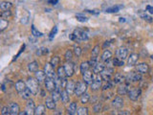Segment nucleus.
Returning <instances> with one entry per match:
<instances>
[{
    "mask_svg": "<svg viewBox=\"0 0 153 115\" xmlns=\"http://www.w3.org/2000/svg\"><path fill=\"white\" fill-rule=\"evenodd\" d=\"M38 81L36 79H33V78H29L27 81V87L32 91L33 95H36L38 93Z\"/></svg>",
    "mask_w": 153,
    "mask_h": 115,
    "instance_id": "obj_1",
    "label": "nucleus"
},
{
    "mask_svg": "<svg viewBox=\"0 0 153 115\" xmlns=\"http://www.w3.org/2000/svg\"><path fill=\"white\" fill-rule=\"evenodd\" d=\"M87 90V84L85 81H78L76 84V88H75V94L78 97H80L81 95L84 94Z\"/></svg>",
    "mask_w": 153,
    "mask_h": 115,
    "instance_id": "obj_2",
    "label": "nucleus"
},
{
    "mask_svg": "<svg viewBox=\"0 0 153 115\" xmlns=\"http://www.w3.org/2000/svg\"><path fill=\"white\" fill-rule=\"evenodd\" d=\"M126 83L130 84V83H137V81H140L142 80V74L140 72H129L126 77Z\"/></svg>",
    "mask_w": 153,
    "mask_h": 115,
    "instance_id": "obj_3",
    "label": "nucleus"
},
{
    "mask_svg": "<svg viewBox=\"0 0 153 115\" xmlns=\"http://www.w3.org/2000/svg\"><path fill=\"white\" fill-rule=\"evenodd\" d=\"M141 93H142V91L140 88H138V87H132L129 89L128 91V98L132 100V101H137L139 98H140V96H141Z\"/></svg>",
    "mask_w": 153,
    "mask_h": 115,
    "instance_id": "obj_4",
    "label": "nucleus"
},
{
    "mask_svg": "<svg viewBox=\"0 0 153 115\" xmlns=\"http://www.w3.org/2000/svg\"><path fill=\"white\" fill-rule=\"evenodd\" d=\"M113 73H114V69L112 68V67H107V68L103 69V71L100 73V76H102V78L103 81H109L110 79H111Z\"/></svg>",
    "mask_w": 153,
    "mask_h": 115,
    "instance_id": "obj_5",
    "label": "nucleus"
},
{
    "mask_svg": "<svg viewBox=\"0 0 153 115\" xmlns=\"http://www.w3.org/2000/svg\"><path fill=\"white\" fill-rule=\"evenodd\" d=\"M74 35L76 37L78 40H88V34L82 29H76L74 31Z\"/></svg>",
    "mask_w": 153,
    "mask_h": 115,
    "instance_id": "obj_6",
    "label": "nucleus"
},
{
    "mask_svg": "<svg viewBox=\"0 0 153 115\" xmlns=\"http://www.w3.org/2000/svg\"><path fill=\"white\" fill-rule=\"evenodd\" d=\"M54 68H55V67L51 64V62L45 64V66H44V72H45V74H46L47 77H49V78H53V79L56 78V73H55Z\"/></svg>",
    "mask_w": 153,
    "mask_h": 115,
    "instance_id": "obj_7",
    "label": "nucleus"
},
{
    "mask_svg": "<svg viewBox=\"0 0 153 115\" xmlns=\"http://www.w3.org/2000/svg\"><path fill=\"white\" fill-rule=\"evenodd\" d=\"M102 76H97V78H96L93 81H92V84H90L91 86V89H92L93 91H97L99 90L100 87H102Z\"/></svg>",
    "mask_w": 153,
    "mask_h": 115,
    "instance_id": "obj_8",
    "label": "nucleus"
},
{
    "mask_svg": "<svg viewBox=\"0 0 153 115\" xmlns=\"http://www.w3.org/2000/svg\"><path fill=\"white\" fill-rule=\"evenodd\" d=\"M64 68L67 77H72L75 73V64L71 61H67L64 64Z\"/></svg>",
    "mask_w": 153,
    "mask_h": 115,
    "instance_id": "obj_9",
    "label": "nucleus"
},
{
    "mask_svg": "<svg viewBox=\"0 0 153 115\" xmlns=\"http://www.w3.org/2000/svg\"><path fill=\"white\" fill-rule=\"evenodd\" d=\"M45 87L48 91H54L56 89V81H55V79L53 78H49V77H47L46 80H45Z\"/></svg>",
    "mask_w": 153,
    "mask_h": 115,
    "instance_id": "obj_10",
    "label": "nucleus"
},
{
    "mask_svg": "<svg viewBox=\"0 0 153 115\" xmlns=\"http://www.w3.org/2000/svg\"><path fill=\"white\" fill-rule=\"evenodd\" d=\"M127 55H128V51H127L126 48H124V47L119 48V49L117 50V52H116L117 58H119L120 60H123L126 59Z\"/></svg>",
    "mask_w": 153,
    "mask_h": 115,
    "instance_id": "obj_11",
    "label": "nucleus"
},
{
    "mask_svg": "<svg viewBox=\"0 0 153 115\" xmlns=\"http://www.w3.org/2000/svg\"><path fill=\"white\" fill-rule=\"evenodd\" d=\"M129 89H130V86H129V84H128V83H126V84H122V85H120L119 87H118L117 92H118V94H119V95H121V96L127 95Z\"/></svg>",
    "mask_w": 153,
    "mask_h": 115,
    "instance_id": "obj_12",
    "label": "nucleus"
},
{
    "mask_svg": "<svg viewBox=\"0 0 153 115\" xmlns=\"http://www.w3.org/2000/svg\"><path fill=\"white\" fill-rule=\"evenodd\" d=\"M83 75V81H85L86 84H92V81H94L93 79H94V74H93V72L92 71H86L84 74H82Z\"/></svg>",
    "mask_w": 153,
    "mask_h": 115,
    "instance_id": "obj_13",
    "label": "nucleus"
},
{
    "mask_svg": "<svg viewBox=\"0 0 153 115\" xmlns=\"http://www.w3.org/2000/svg\"><path fill=\"white\" fill-rule=\"evenodd\" d=\"M137 71L140 72L141 74H146L148 72V70H149V66H148L147 63H146V62H141V63H139L137 65Z\"/></svg>",
    "mask_w": 153,
    "mask_h": 115,
    "instance_id": "obj_14",
    "label": "nucleus"
},
{
    "mask_svg": "<svg viewBox=\"0 0 153 115\" xmlns=\"http://www.w3.org/2000/svg\"><path fill=\"white\" fill-rule=\"evenodd\" d=\"M111 105H112V107L115 108H121L123 105V100L121 96H117V97L112 101Z\"/></svg>",
    "mask_w": 153,
    "mask_h": 115,
    "instance_id": "obj_15",
    "label": "nucleus"
},
{
    "mask_svg": "<svg viewBox=\"0 0 153 115\" xmlns=\"http://www.w3.org/2000/svg\"><path fill=\"white\" fill-rule=\"evenodd\" d=\"M35 110H36V105L35 102L33 100H28L27 103V108H26V111L28 114H35Z\"/></svg>",
    "mask_w": 153,
    "mask_h": 115,
    "instance_id": "obj_16",
    "label": "nucleus"
},
{
    "mask_svg": "<svg viewBox=\"0 0 153 115\" xmlns=\"http://www.w3.org/2000/svg\"><path fill=\"white\" fill-rule=\"evenodd\" d=\"M138 59H139V56L137 54H131L129 56L128 60H127V64L128 66H134L136 65L137 61H138Z\"/></svg>",
    "mask_w": 153,
    "mask_h": 115,
    "instance_id": "obj_17",
    "label": "nucleus"
},
{
    "mask_svg": "<svg viewBox=\"0 0 153 115\" xmlns=\"http://www.w3.org/2000/svg\"><path fill=\"white\" fill-rule=\"evenodd\" d=\"M46 78H47V76H46V74H45V72L44 71H36V79L38 81V83H43V81H45V80H46Z\"/></svg>",
    "mask_w": 153,
    "mask_h": 115,
    "instance_id": "obj_18",
    "label": "nucleus"
},
{
    "mask_svg": "<svg viewBox=\"0 0 153 115\" xmlns=\"http://www.w3.org/2000/svg\"><path fill=\"white\" fill-rule=\"evenodd\" d=\"M75 88H76V84L73 81H67V84H66V87H65L67 92H68L69 94H73V93H75Z\"/></svg>",
    "mask_w": 153,
    "mask_h": 115,
    "instance_id": "obj_19",
    "label": "nucleus"
},
{
    "mask_svg": "<svg viewBox=\"0 0 153 115\" xmlns=\"http://www.w3.org/2000/svg\"><path fill=\"white\" fill-rule=\"evenodd\" d=\"M126 80V77H124L122 73H116L114 76L113 79V83L115 84H123V81Z\"/></svg>",
    "mask_w": 153,
    "mask_h": 115,
    "instance_id": "obj_20",
    "label": "nucleus"
},
{
    "mask_svg": "<svg viewBox=\"0 0 153 115\" xmlns=\"http://www.w3.org/2000/svg\"><path fill=\"white\" fill-rule=\"evenodd\" d=\"M19 94H20L22 99H24V100H29V99H31V94H33V93H32V91L30 89H29L28 87H26L25 89L22 91V92H20Z\"/></svg>",
    "mask_w": 153,
    "mask_h": 115,
    "instance_id": "obj_21",
    "label": "nucleus"
},
{
    "mask_svg": "<svg viewBox=\"0 0 153 115\" xmlns=\"http://www.w3.org/2000/svg\"><path fill=\"white\" fill-rule=\"evenodd\" d=\"M26 84H27L24 83L23 81H16V89L17 92L18 93L22 92V91L26 88Z\"/></svg>",
    "mask_w": 153,
    "mask_h": 115,
    "instance_id": "obj_22",
    "label": "nucleus"
},
{
    "mask_svg": "<svg viewBox=\"0 0 153 115\" xmlns=\"http://www.w3.org/2000/svg\"><path fill=\"white\" fill-rule=\"evenodd\" d=\"M139 16H140V17L142 19H143V20H146L147 22H149V23H152L153 22V19L150 16H148V14L146 13V12H143V11H139Z\"/></svg>",
    "mask_w": 153,
    "mask_h": 115,
    "instance_id": "obj_23",
    "label": "nucleus"
},
{
    "mask_svg": "<svg viewBox=\"0 0 153 115\" xmlns=\"http://www.w3.org/2000/svg\"><path fill=\"white\" fill-rule=\"evenodd\" d=\"M28 70L33 73H36V71H38V63L37 61H32L28 64Z\"/></svg>",
    "mask_w": 153,
    "mask_h": 115,
    "instance_id": "obj_24",
    "label": "nucleus"
},
{
    "mask_svg": "<svg viewBox=\"0 0 153 115\" xmlns=\"http://www.w3.org/2000/svg\"><path fill=\"white\" fill-rule=\"evenodd\" d=\"M68 113L71 115L78 114V107H76V103L73 102V103L70 104L69 108H68Z\"/></svg>",
    "mask_w": 153,
    "mask_h": 115,
    "instance_id": "obj_25",
    "label": "nucleus"
},
{
    "mask_svg": "<svg viewBox=\"0 0 153 115\" xmlns=\"http://www.w3.org/2000/svg\"><path fill=\"white\" fill-rule=\"evenodd\" d=\"M10 109H11L12 115L19 114V105L16 103H12L11 105H10Z\"/></svg>",
    "mask_w": 153,
    "mask_h": 115,
    "instance_id": "obj_26",
    "label": "nucleus"
},
{
    "mask_svg": "<svg viewBox=\"0 0 153 115\" xmlns=\"http://www.w3.org/2000/svg\"><path fill=\"white\" fill-rule=\"evenodd\" d=\"M45 105H46V107L49 108V109H55L56 108V101L53 99L52 97L46 99Z\"/></svg>",
    "mask_w": 153,
    "mask_h": 115,
    "instance_id": "obj_27",
    "label": "nucleus"
},
{
    "mask_svg": "<svg viewBox=\"0 0 153 115\" xmlns=\"http://www.w3.org/2000/svg\"><path fill=\"white\" fill-rule=\"evenodd\" d=\"M104 68H105V66H104V64L102 63V62H98L97 65H96L93 68V71H94V73H96V74H100V73H102V72L103 71Z\"/></svg>",
    "mask_w": 153,
    "mask_h": 115,
    "instance_id": "obj_28",
    "label": "nucleus"
},
{
    "mask_svg": "<svg viewBox=\"0 0 153 115\" xmlns=\"http://www.w3.org/2000/svg\"><path fill=\"white\" fill-rule=\"evenodd\" d=\"M61 101L63 102V104L69 103V101H70V94L67 92V90L61 91Z\"/></svg>",
    "mask_w": 153,
    "mask_h": 115,
    "instance_id": "obj_29",
    "label": "nucleus"
},
{
    "mask_svg": "<svg viewBox=\"0 0 153 115\" xmlns=\"http://www.w3.org/2000/svg\"><path fill=\"white\" fill-rule=\"evenodd\" d=\"M111 58H112V53L110 52L109 50H105V51L103 52L102 56V60L103 61L108 62L110 60H111Z\"/></svg>",
    "mask_w": 153,
    "mask_h": 115,
    "instance_id": "obj_30",
    "label": "nucleus"
},
{
    "mask_svg": "<svg viewBox=\"0 0 153 115\" xmlns=\"http://www.w3.org/2000/svg\"><path fill=\"white\" fill-rule=\"evenodd\" d=\"M123 6H122V5H121V6H117V5H116V6H112V7L107 8V9H106V11H105V12L108 13H118V12L120 11V10L123 9Z\"/></svg>",
    "mask_w": 153,
    "mask_h": 115,
    "instance_id": "obj_31",
    "label": "nucleus"
},
{
    "mask_svg": "<svg viewBox=\"0 0 153 115\" xmlns=\"http://www.w3.org/2000/svg\"><path fill=\"white\" fill-rule=\"evenodd\" d=\"M57 77H59L60 79H64L67 77L64 66H59V68H57Z\"/></svg>",
    "mask_w": 153,
    "mask_h": 115,
    "instance_id": "obj_32",
    "label": "nucleus"
},
{
    "mask_svg": "<svg viewBox=\"0 0 153 115\" xmlns=\"http://www.w3.org/2000/svg\"><path fill=\"white\" fill-rule=\"evenodd\" d=\"M44 113H45V105H39L38 107L36 108V110H35L36 115H43Z\"/></svg>",
    "mask_w": 153,
    "mask_h": 115,
    "instance_id": "obj_33",
    "label": "nucleus"
},
{
    "mask_svg": "<svg viewBox=\"0 0 153 115\" xmlns=\"http://www.w3.org/2000/svg\"><path fill=\"white\" fill-rule=\"evenodd\" d=\"M12 3L8 2V1H3L1 4H0V8H1L2 11H7V10H10L12 8Z\"/></svg>",
    "mask_w": 153,
    "mask_h": 115,
    "instance_id": "obj_34",
    "label": "nucleus"
},
{
    "mask_svg": "<svg viewBox=\"0 0 153 115\" xmlns=\"http://www.w3.org/2000/svg\"><path fill=\"white\" fill-rule=\"evenodd\" d=\"M90 67V64H89V61H84L82 63L80 64V72L82 74H84L86 71H88Z\"/></svg>",
    "mask_w": 153,
    "mask_h": 115,
    "instance_id": "obj_35",
    "label": "nucleus"
},
{
    "mask_svg": "<svg viewBox=\"0 0 153 115\" xmlns=\"http://www.w3.org/2000/svg\"><path fill=\"white\" fill-rule=\"evenodd\" d=\"M52 98L54 99L56 102H57V101H59L61 99V92H59V91L57 90H54L52 91Z\"/></svg>",
    "mask_w": 153,
    "mask_h": 115,
    "instance_id": "obj_36",
    "label": "nucleus"
},
{
    "mask_svg": "<svg viewBox=\"0 0 153 115\" xmlns=\"http://www.w3.org/2000/svg\"><path fill=\"white\" fill-rule=\"evenodd\" d=\"M59 61H60V60H59V57H57V56H54L51 59V64L54 66V67H56L57 65H59Z\"/></svg>",
    "mask_w": 153,
    "mask_h": 115,
    "instance_id": "obj_37",
    "label": "nucleus"
},
{
    "mask_svg": "<svg viewBox=\"0 0 153 115\" xmlns=\"http://www.w3.org/2000/svg\"><path fill=\"white\" fill-rule=\"evenodd\" d=\"M32 35L33 37H42L43 36L42 33H40L38 30H36V28L35 25H32Z\"/></svg>",
    "mask_w": 153,
    "mask_h": 115,
    "instance_id": "obj_38",
    "label": "nucleus"
},
{
    "mask_svg": "<svg viewBox=\"0 0 153 115\" xmlns=\"http://www.w3.org/2000/svg\"><path fill=\"white\" fill-rule=\"evenodd\" d=\"M8 21L6 20V19H4V18H2V19H0V31H4L5 29H6V27H8Z\"/></svg>",
    "mask_w": 153,
    "mask_h": 115,
    "instance_id": "obj_39",
    "label": "nucleus"
},
{
    "mask_svg": "<svg viewBox=\"0 0 153 115\" xmlns=\"http://www.w3.org/2000/svg\"><path fill=\"white\" fill-rule=\"evenodd\" d=\"M113 64H114V66H123L124 62L123 60H120L119 58H115L113 60Z\"/></svg>",
    "mask_w": 153,
    "mask_h": 115,
    "instance_id": "obj_40",
    "label": "nucleus"
},
{
    "mask_svg": "<svg viewBox=\"0 0 153 115\" xmlns=\"http://www.w3.org/2000/svg\"><path fill=\"white\" fill-rule=\"evenodd\" d=\"M80 101H81V103L82 104H86V103H88L89 101H90V96L87 94V93H84L80 96Z\"/></svg>",
    "mask_w": 153,
    "mask_h": 115,
    "instance_id": "obj_41",
    "label": "nucleus"
},
{
    "mask_svg": "<svg viewBox=\"0 0 153 115\" xmlns=\"http://www.w3.org/2000/svg\"><path fill=\"white\" fill-rule=\"evenodd\" d=\"M100 53V46L99 45H96L93 50H92V58H95V59H97V57Z\"/></svg>",
    "mask_w": 153,
    "mask_h": 115,
    "instance_id": "obj_42",
    "label": "nucleus"
},
{
    "mask_svg": "<svg viewBox=\"0 0 153 115\" xmlns=\"http://www.w3.org/2000/svg\"><path fill=\"white\" fill-rule=\"evenodd\" d=\"M12 16V12L10 11V10H7V11H3L2 12V13H1V17L2 18H6V19H8L9 17H11Z\"/></svg>",
    "mask_w": 153,
    "mask_h": 115,
    "instance_id": "obj_43",
    "label": "nucleus"
},
{
    "mask_svg": "<svg viewBox=\"0 0 153 115\" xmlns=\"http://www.w3.org/2000/svg\"><path fill=\"white\" fill-rule=\"evenodd\" d=\"M76 18L78 19V21H79V22H86L88 20V18L86 17V16H82V14H80V13H78L76 16Z\"/></svg>",
    "mask_w": 153,
    "mask_h": 115,
    "instance_id": "obj_44",
    "label": "nucleus"
},
{
    "mask_svg": "<svg viewBox=\"0 0 153 115\" xmlns=\"http://www.w3.org/2000/svg\"><path fill=\"white\" fill-rule=\"evenodd\" d=\"M78 114L79 115H87L88 114V108H79L78 109Z\"/></svg>",
    "mask_w": 153,
    "mask_h": 115,
    "instance_id": "obj_45",
    "label": "nucleus"
},
{
    "mask_svg": "<svg viewBox=\"0 0 153 115\" xmlns=\"http://www.w3.org/2000/svg\"><path fill=\"white\" fill-rule=\"evenodd\" d=\"M72 58H73V52L71 50H67L66 53H65V60L66 61H70L72 60Z\"/></svg>",
    "mask_w": 153,
    "mask_h": 115,
    "instance_id": "obj_46",
    "label": "nucleus"
},
{
    "mask_svg": "<svg viewBox=\"0 0 153 115\" xmlns=\"http://www.w3.org/2000/svg\"><path fill=\"white\" fill-rule=\"evenodd\" d=\"M102 104H100V103H97L95 105H94V112L96 113H99L102 111Z\"/></svg>",
    "mask_w": 153,
    "mask_h": 115,
    "instance_id": "obj_47",
    "label": "nucleus"
},
{
    "mask_svg": "<svg viewBox=\"0 0 153 115\" xmlns=\"http://www.w3.org/2000/svg\"><path fill=\"white\" fill-rule=\"evenodd\" d=\"M1 114L2 115H9L11 114V109L8 107H3L2 109H1Z\"/></svg>",
    "mask_w": 153,
    "mask_h": 115,
    "instance_id": "obj_48",
    "label": "nucleus"
},
{
    "mask_svg": "<svg viewBox=\"0 0 153 115\" xmlns=\"http://www.w3.org/2000/svg\"><path fill=\"white\" fill-rule=\"evenodd\" d=\"M48 49L47 48H44V47H42L41 49H39L37 52H36V54L37 55H46V54H48Z\"/></svg>",
    "mask_w": 153,
    "mask_h": 115,
    "instance_id": "obj_49",
    "label": "nucleus"
},
{
    "mask_svg": "<svg viewBox=\"0 0 153 115\" xmlns=\"http://www.w3.org/2000/svg\"><path fill=\"white\" fill-rule=\"evenodd\" d=\"M74 54L76 57H80V55H81V48L79 47V46H76L75 49H74Z\"/></svg>",
    "mask_w": 153,
    "mask_h": 115,
    "instance_id": "obj_50",
    "label": "nucleus"
},
{
    "mask_svg": "<svg viewBox=\"0 0 153 115\" xmlns=\"http://www.w3.org/2000/svg\"><path fill=\"white\" fill-rule=\"evenodd\" d=\"M57 33V27L56 26H55L54 27V29H53V30H52V32L50 33V40H53V38H54V37L56 36V34Z\"/></svg>",
    "mask_w": 153,
    "mask_h": 115,
    "instance_id": "obj_51",
    "label": "nucleus"
},
{
    "mask_svg": "<svg viewBox=\"0 0 153 115\" xmlns=\"http://www.w3.org/2000/svg\"><path fill=\"white\" fill-rule=\"evenodd\" d=\"M97 63H98V61H97V59H95V58H92L91 59V60L89 61V64H90V67H94L97 65Z\"/></svg>",
    "mask_w": 153,
    "mask_h": 115,
    "instance_id": "obj_52",
    "label": "nucleus"
},
{
    "mask_svg": "<svg viewBox=\"0 0 153 115\" xmlns=\"http://www.w3.org/2000/svg\"><path fill=\"white\" fill-rule=\"evenodd\" d=\"M146 9V12H148L150 14H153V7L152 6H149V5H147Z\"/></svg>",
    "mask_w": 153,
    "mask_h": 115,
    "instance_id": "obj_53",
    "label": "nucleus"
},
{
    "mask_svg": "<svg viewBox=\"0 0 153 115\" xmlns=\"http://www.w3.org/2000/svg\"><path fill=\"white\" fill-rule=\"evenodd\" d=\"M48 3H50V4H53V5H56L59 3V0H47Z\"/></svg>",
    "mask_w": 153,
    "mask_h": 115,
    "instance_id": "obj_54",
    "label": "nucleus"
},
{
    "mask_svg": "<svg viewBox=\"0 0 153 115\" xmlns=\"http://www.w3.org/2000/svg\"><path fill=\"white\" fill-rule=\"evenodd\" d=\"M69 38H70V40H78L74 34H71V35H69Z\"/></svg>",
    "mask_w": 153,
    "mask_h": 115,
    "instance_id": "obj_55",
    "label": "nucleus"
},
{
    "mask_svg": "<svg viewBox=\"0 0 153 115\" xmlns=\"http://www.w3.org/2000/svg\"><path fill=\"white\" fill-rule=\"evenodd\" d=\"M85 12H87V13H92V14H99V13H100L97 12V11H90V10H86Z\"/></svg>",
    "mask_w": 153,
    "mask_h": 115,
    "instance_id": "obj_56",
    "label": "nucleus"
},
{
    "mask_svg": "<svg viewBox=\"0 0 153 115\" xmlns=\"http://www.w3.org/2000/svg\"><path fill=\"white\" fill-rule=\"evenodd\" d=\"M116 114H123V115H128L129 112L128 111H121V112H116Z\"/></svg>",
    "mask_w": 153,
    "mask_h": 115,
    "instance_id": "obj_57",
    "label": "nucleus"
},
{
    "mask_svg": "<svg viewBox=\"0 0 153 115\" xmlns=\"http://www.w3.org/2000/svg\"><path fill=\"white\" fill-rule=\"evenodd\" d=\"M109 45H110V42H109V41H105L104 45H103V48H105L106 46H109Z\"/></svg>",
    "mask_w": 153,
    "mask_h": 115,
    "instance_id": "obj_58",
    "label": "nucleus"
},
{
    "mask_svg": "<svg viewBox=\"0 0 153 115\" xmlns=\"http://www.w3.org/2000/svg\"><path fill=\"white\" fill-rule=\"evenodd\" d=\"M19 114H20V115H27L28 112L27 111H23V112H19Z\"/></svg>",
    "mask_w": 153,
    "mask_h": 115,
    "instance_id": "obj_59",
    "label": "nucleus"
},
{
    "mask_svg": "<svg viewBox=\"0 0 153 115\" xmlns=\"http://www.w3.org/2000/svg\"><path fill=\"white\" fill-rule=\"evenodd\" d=\"M120 21H121V22H124V21H126V20H124V18L121 17V18H120Z\"/></svg>",
    "mask_w": 153,
    "mask_h": 115,
    "instance_id": "obj_60",
    "label": "nucleus"
},
{
    "mask_svg": "<svg viewBox=\"0 0 153 115\" xmlns=\"http://www.w3.org/2000/svg\"><path fill=\"white\" fill-rule=\"evenodd\" d=\"M2 90H3V91L6 90V88H5V85H4V84H2Z\"/></svg>",
    "mask_w": 153,
    "mask_h": 115,
    "instance_id": "obj_61",
    "label": "nucleus"
},
{
    "mask_svg": "<svg viewBox=\"0 0 153 115\" xmlns=\"http://www.w3.org/2000/svg\"><path fill=\"white\" fill-rule=\"evenodd\" d=\"M29 40H33V41H35V42H36V38H31V37H30V38H29Z\"/></svg>",
    "mask_w": 153,
    "mask_h": 115,
    "instance_id": "obj_62",
    "label": "nucleus"
}]
</instances>
